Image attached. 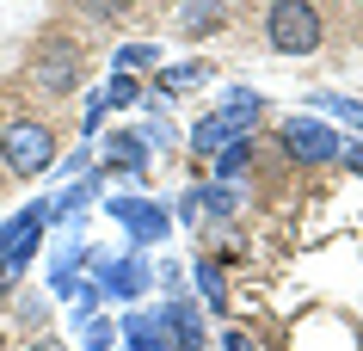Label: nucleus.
<instances>
[{"label": "nucleus", "instance_id": "f257e3e1", "mask_svg": "<svg viewBox=\"0 0 363 351\" xmlns=\"http://www.w3.org/2000/svg\"><path fill=\"white\" fill-rule=\"evenodd\" d=\"M265 38H271L277 56H314L320 50V13H314V0H271Z\"/></svg>", "mask_w": 363, "mask_h": 351}, {"label": "nucleus", "instance_id": "f03ea898", "mask_svg": "<svg viewBox=\"0 0 363 351\" xmlns=\"http://www.w3.org/2000/svg\"><path fill=\"white\" fill-rule=\"evenodd\" d=\"M0 155H6V173L13 179H38L43 167H56V130L50 123H6L0 136Z\"/></svg>", "mask_w": 363, "mask_h": 351}, {"label": "nucleus", "instance_id": "7ed1b4c3", "mask_svg": "<svg viewBox=\"0 0 363 351\" xmlns=\"http://www.w3.org/2000/svg\"><path fill=\"white\" fill-rule=\"evenodd\" d=\"M80 68H86V56H80L68 38H50L38 50V62H31V80H38V93H74L80 87Z\"/></svg>", "mask_w": 363, "mask_h": 351}, {"label": "nucleus", "instance_id": "20e7f679", "mask_svg": "<svg viewBox=\"0 0 363 351\" xmlns=\"http://www.w3.org/2000/svg\"><path fill=\"white\" fill-rule=\"evenodd\" d=\"M43 222H50V210H25V216H13V222L0 228V284H13V277H19V265L38 253Z\"/></svg>", "mask_w": 363, "mask_h": 351}, {"label": "nucleus", "instance_id": "39448f33", "mask_svg": "<svg viewBox=\"0 0 363 351\" xmlns=\"http://www.w3.org/2000/svg\"><path fill=\"white\" fill-rule=\"evenodd\" d=\"M284 148L296 160H333L339 155V136H333L326 123H314V117H289L284 123Z\"/></svg>", "mask_w": 363, "mask_h": 351}, {"label": "nucleus", "instance_id": "423d86ee", "mask_svg": "<svg viewBox=\"0 0 363 351\" xmlns=\"http://www.w3.org/2000/svg\"><path fill=\"white\" fill-rule=\"evenodd\" d=\"M222 25H228V6H222V0H185V6H179V31H185V38H210Z\"/></svg>", "mask_w": 363, "mask_h": 351}, {"label": "nucleus", "instance_id": "0eeeda50", "mask_svg": "<svg viewBox=\"0 0 363 351\" xmlns=\"http://www.w3.org/2000/svg\"><path fill=\"white\" fill-rule=\"evenodd\" d=\"M117 222H123V228H135L142 240H160V234H167V216L154 210V204H117Z\"/></svg>", "mask_w": 363, "mask_h": 351}, {"label": "nucleus", "instance_id": "6e6552de", "mask_svg": "<svg viewBox=\"0 0 363 351\" xmlns=\"http://www.w3.org/2000/svg\"><path fill=\"white\" fill-rule=\"evenodd\" d=\"M130 339H135V351H179V339H172L167 321H135L130 314Z\"/></svg>", "mask_w": 363, "mask_h": 351}, {"label": "nucleus", "instance_id": "1a4fd4ad", "mask_svg": "<svg viewBox=\"0 0 363 351\" xmlns=\"http://www.w3.org/2000/svg\"><path fill=\"white\" fill-rule=\"evenodd\" d=\"M228 142H234V130L222 123V117H203V123L191 130V148H197V155H222Z\"/></svg>", "mask_w": 363, "mask_h": 351}, {"label": "nucleus", "instance_id": "9d476101", "mask_svg": "<svg viewBox=\"0 0 363 351\" xmlns=\"http://www.w3.org/2000/svg\"><path fill=\"white\" fill-rule=\"evenodd\" d=\"M105 284H111L117 296H142V290H148V265L123 259V265H111V272H105Z\"/></svg>", "mask_w": 363, "mask_h": 351}, {"label": "nucleus", "instance_id": "9b49d317", "mask_svg": "<svg viewBox=\"0 0 363 351\" xmlns=\"http://www.w3.org/2000/svg\"><path fill=\"white\" fill-rule=\"evenodd\" d=\"M252 117H259V93H247V87H240V93L222 99V123H228V130H247Z\"/></svg>", "mask_w": 363, "mask_h": 351}, {"label": "nucleus", "instance_id": "f8f14e48", "mask_svg": "<svg viewBox=\"0 0 363 351\" xmlns=\"http://www.w3.org/2000/svg\"><path fill=\"white\" fill-rule=\"evenodd\" d=\"M197 284H203V302H210V308H222V302H228V284H222V272H216V265H197Z\"/></svg>", "mask_w": 363, "mask_h": 351}, {"label": "nucleus", "instance_id": "ddd939ff", "mask_svg": "<svg viewBox=\"0 0 363 351\" xmlns=\"http://www.w3.org/2000/svg\"><path fill=\"white\" fill-rule=\"evenodd\" d=\"M148 62H154L148 43H123V50H117V74H130V68H148Z\"/></svg>", "mask_w": 363, "mask_h": 351}, {"label": "nucleus", "instance_id": "4468645a", "mask_svg": "<svg viewBox=\"0 0 363 351\" xmlns=\"http://www.w3.org/2000/svg\"><path fill=\"white\" fill-rule=\"evenodd\" d=\"M247 160H252V142H240V136H234L228 148H222V173L234 179V173H240V167H247Z\"/></svg>", "mask_w": 363, "mask_h": 351}, {"label": "nucleus", "instance_id": "2eb2a0df", "mask_svg": "<svg viewBox=\"0 0 363 351\" xmlns=\"http://www.w3.org/2000/svg\"><path fill=\"white\" fill-rule=\"evenodd\" d=\"M197 204H210L216 216H228V210H234V191H228V185H216V191H203Z\"/></svg>", "mask_w": 363, "mask_h": 351}, {"label": "nucleus", "instance_id": "dca6fc26", "mask_svg": "<svg viewBox=\"0 0 363 351\" xmlns=\"http://www.w3.org/2000/svg\"><path fill=\"white\" fill-rule=\"evenodd\" d=\"M197 80V68H167V74H160V87H167V93H179V87H191Z\"/></svg>", "mask_w": 363, "mask_h": 351}, {"label": "nucleus", "instance_id": "f3484780", "mask_svg": "<svg viewBox=\"0 0 363 351\" xmlns=\"http://www.w3.org/2000/svg\"><path fill=\"white\" fill-rule=\"evenodd\" d=\"M130 99H135V80H130V74H117V80H111V99H105V105H130Z\"/></svg>", "mask_w": 363, "mask_h": 351}, {"label": "nucleus", "instance_id": "a211bd4d", "mask_svg": "<svg viewBox=\"0 0 363 351\" xmlns=\"http://www.w3.org/2000/svg\"><path fill=\"white\" fill-rule=\"evenodd\" d=\"M123 6H130V0H99L93 13H99V19H123Z\"/></svg>", "mask_w": 363, "mask_h": 351}, {"label": "nucleus", "instance_id": "6ab92c4d", "mask_svg": "<svg viewBox=\"0 0 363 351\" xmlns=\"http://www.w3.org/2000/svg\"><path fill=\"white\" fill-rule=\"evenodd\" d=\"M222 351H252V339H247V333H228V339H222Z\"/></svg>", "mask_w": 363, "mask_h": 351}, {"label": "nucleus", "instance_id": "aec40b11", "mask_svg": "<svg viewBox=\"0 0 363 351\" xmlns=\"http://www.w3.org/2000/svg\"><path fill=\"white\" fill-rule=\"evenodd\" d=\"M38 351H62V345H38Z\"/></svg>", "mask_w": 363, "mask_h": 351}]
</instances>
